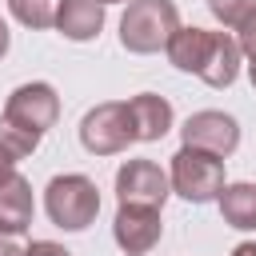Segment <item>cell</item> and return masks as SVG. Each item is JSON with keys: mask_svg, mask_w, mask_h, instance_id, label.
<instances>
[{"mask_svg": "<svg viewBox=\"0 0 256 256\" xmlns=\"http://www.w3.org/2000/svg\"><path fill=\"white\" fill-rule=\"evenodd\" d=\"M248 80H252V88H256V60L248 64Z\"/></svg>", "mask_w": 256, "mask_h": 256, "instance_id": "cb8c5ba5", "label": "cell"}, {"mask_svg": "<svg viewBox=\"0 0 256 256\" xmlns=\"http://www.w3.org/2000/svg\"><path fill=\"white\" fill-rule=\"evenodd\" d=\"M36 216V200H32V184L12 172L8 180H0V232H16L24 236L28 224Z\"/></svg>", "mask_w": 256, "mask_h": 256, "instance_id": "30bf717a", "label": "cell"}, {"mask_svg": "<svg viewBox=\"0 0 256 256\" xmlns=\"http://www.w3.org/2000/svg\"><path fill=\"white\" fill-rule=\"evenodd\" d=\"M212 40H216V32H208V28H176V36L168 40V60H172V68H180V72H196L200 76V68H204V60H208V52H212Z\"/></svg>", "mask_w": 256, "mask_h": 256, "instance_id": "7c38bea8", "label": "cell"}, {"mask_svg": "<svg viewBox=\"0 0 256 256\" xmlns=\"http://www.w3.org/2000/svg\"><path fill=\"white\" fill-rule=\"evenodd\" d=\"M112 236H116V244L128 256H148L160 244V236H164L160 212L156 208H124L120 204V212L112 220Z\"/></svg>", "mask_w": 256, "mask_h": 256, "instance_id": "ba28073f", "label": "cell"}, {"mask_svg": "<svg viewBox=\"0 0 256 256\" xmlns=\"http://www.w3.org/2000/svg\"><path fill=\"white\" fill-rule=\"evenodd\" d=\"M44 212L56 228L64 232H84L96 212H100V188L96 180L80 176V172H64V176H52L48 188H44Z\"/></svg>", "mask_w": 256, "mask_h": 256, "instance_id": "7a4b0ae2", "label": "cell"}, {"mask_svg": "<svg viewBox=\"0 0 256 256\" xmlns=\"http://www.w3.org/2000/svg\"><path fill=\"white\" fill-rule=\"evenodd\" d=\"M4 116H8V120H16L20 128H28V132L44 136V132L60 120V96H56V88H52V84H44V80L20 84V88H12L8 104H4Z\"/></svg>", "mask_w": 256, "mask_h": 256, "instance_id": "52a82bcc", "label": "cell"}, {"mask_svg": "<svg viewBox=\"0 0 256 256\" xmlns=\"http://www.w3.org/2000/svg\"><path fill=\"white\" fill-rule=\"evenodd\" d=\"M208 12H212L224 28H240V24L256 12V0H208Z\"/></svg>", "mask_w": 256, "mask_h": 256, "instance_id": "e0dca14e", "label": "cell"}, {"mask_svg": "<svg viewBox=\"0 0 256 256\" xmlns=\"http://www.w3.org/2000/svg\"><path fill=\"white\" fill-rule=\"evenodd\" d=\"M172 196L168 172L152 160H124L116 172V200L124 208H164V200Z\"/></svg>", "mask_w": 256, "mask_h": 256, "instance_id": "5b68a950", "label": "cell"}, {"mask_svg": "<svg viewBox=\"0 0 256 256\" xmlns=\"http://www.w3.org/2000/svg\"><path fill=\"white\" fill-rule=\"evenodd\" d=\"M12 172H16V164H12V160H8V156H4V152H0V180H8V176H12Z\"/></svg>", "mask_w": 256, "mask_h": 256, "instance_id": "603a6c76", "label": "cell"}, {"mask_svg": "<svg viewBox=\"0 0 256 256\" xmlns=\"http://www.w3.org/2000/svg\"><path fill=\"white\" fill-rule=\"evenodd\" d=\"M236 76H240V48H236V36L216 32L212 52H208V60H204V68H200V80H204L208 88H232Z\"/></svg>", "mask_w": 256, "mask_h": 256, "instance_id": "4fadbf2b", "label": "cell"}, {"mask_svg": "<svg viewBox=\"0 0 256 256\" xmlns=\"http://www.w3.org/2000/svg\"><path fill=\"white\" fill-rule=\"evenodd\" d=\"M124 104H128V124H132V136H136L140 144L164 140V136L172 132L176 112H172V104H168L164 96H156V92H140V96L124 100Z\"/></svg>", "mask_w": 256, "mask_h": 256, "instance_id": "9c48e42d", "label": "cell"}, {"mask_svg": "<svg viewBox=\"0 0 256 256\" xmlns=\"http://www.w3.org/2000/svg\"><path fill=\"white\" fill-rule=\"evenodd\" d=\"M8 48H12V32H8V24H4V16H0V60L8 56Z\"/></svg>", "mask_w": 256, "mask_h": 256, "instance_id": "44dd1931", "label": "cell"}, {"mask_svg": "<svg viewBox=\"0 0 256 256\" xmlns=\"http://www.w3.org/2000/svg\"><path fill=\"white\" fill-rule=\"evenodd\" d=\"M236 48H240V56H248V60H256V12L236 28Z\"/></svg>", "mask_w": 256, "mask_h": 256, "instance_id": "ac0fdd59", "label": "cell"}, {"mask_svg": "<svg viewBox=\"0 0 256 256\" xmlns=\"http://www.w3.org/2000/svg\"><path fill=\"white\" fill-rule=\"evenodd\" d=\"M80 144L92 156H116L128 144H136L132 124H128V104L124 100H104V104L88 108L84 120H80Z\"/></svg>", "mask_w": 256, "mask_h": 256, "instance_id": "277c9868", "label": "cell"}, {"mask_svg": "<svg viewBox=\"0 0 256 256\" xmlns=\"http://www.w3.org/2000/svg\"><path fill=\"white\" fill-rule=\"evenodd\" d=\"M24 256H72V252L56 240H32V244H24Z\"/></svg>", "mask_w": 256, "mask_h": 256, "instance_id": "d6986e66", "label": "cell"}, {"mask_svg": "<svg viewBox=\"0 0 256 256\" xmlns=\"http://www.w3.org/2000/svg\"><path fill=\"white\" fill-rule=\"evenodd\" d=\"M232 256H256V240H244V244H236V248H232Z\"/></svg>", "mask_w": 256, "mask_h": 256, "instance_id": "7402d4cb", "label": "cell"}, {"mask_svg": "<svg viewBox=\"0 0 256 256\" xmlns=\"http://www.w3.org/2000/svg\"><path fill=\"white\" fill-rule=\"evenodd\" d=\"M104 28V4L96 0H60L56 8V32L72 44H84V40H96Z\"/></svg>", "mask_w": 256, "mask_h": 256, "instance_id": "8fae6325", "label": "cell"}, {"mask_svg": "<svg viewBox=\"0 0 256 256\" xmlns=\"http://www.w3.org/2000/svg\"><path fill=\"white\" fill-rule=\"evenodd\" d=\"M0 256H24V240L16 232H0Z\"/></svg>", "mask_w": 256, "mask_h": 256, "instance_id": "ffe728a7", "label": "cell"}, {"mask_svg": "<svg viewBox=\"0 0 256 256\" xmlns=\"http://www.w3.org/2000/svg\"><path fill=\"white\" fill-rule=\"evenodd\" d=\"M180 28V8L172 0H132L120 16V44L132 56H152L168 48Z\"/></svg>", "mask_w": 256, "mask_h": 256, "instance_id": "6da1fadb", "label": "cell"}, {"mask_svg": "<svg viewBox=\"0 0 256 256\" xmlns=\"http://www.w3.org/2000/svg\"><path fill=\"white\" fill-rule=\"evenodd\" d=\"M36 148H40V136L28 132V128H20L16 120H8V116L0 112V152H4L12 164H20V160L32 156Z\"/></svg>", "mask_w": 256, "mask_h": 256, "instance_id": "9a60e30c", "label": "cell"}, {"mask_svg": "<svg viewBox=\"0 0 256 256\" xmlns=\"http://www.w3.org/2000/svg\"><path fill=\"white\" fill-rule=\"evenodd\" d=\"M96 4H104V8H108V4H132V0H96Z\"/></svg>", "mask_w": 256, "mask_h": 256, "instance_id": "d4e9b609", "label": "cell"}, {"mask_svg": "<svg viewBox=\"0 0 256 256\" xmlns=\"http://www.w3.org/2000/svg\"><path fill=\"white\" fill-rule=\"evenodd\" d=\"M180 136H184V148L208 152V156H216V160H224V156H232V152L240 148V124H236V116L216 112V108L192 112V116L184 120Z\"/></svg>", "mask_w": 256, "mask_h": 256, "instance_id": "8992f818", "label": "cell"}, {"mask_svg": "<svg viewBox=\"0 0 256 256\" xmlns=\"http://www.w3.org/2000/svg\"><path fill=\"white\" fill-rule=\"evenodd\" d=\"M168 184L176 196H184L188 204H212L228 176H224V160L208 156V152H196V148H180L172 156V168H168Z\"/></svg>", "mask_w": 256, "mask_h": 256, "instance_id": "3957f363", "label": "cell"}, {"mask_svg": "<svg viewBox=\"0 0 256 256\" xmlns=\"http://www.w3.org/2000/svg\"><path fill=\"white\" fill-rule=\"evenodd\" d=\"M56 8H60V0H8V12L32 32L56 28Z\"/></svg>", "mask_w": 256, "mask_h": 256, "instance_id": "2e32d148", "label": "cell"}, {"mask_svg": "<svg viewBox=\"0 0 256 256\" xmlns=\"http://www.w3.org/2000/svg\"><path fill=\"white\" fill-rule=\"evenodd\" d=\"M220 216L228 228L236 232H256V184L240 180V184H224V192L216 196Z\"/></svg>", "mask_w": 256, "mask_h": 256, "instance_id": "5bb4252c", "label": "cell"}]
</instances>
